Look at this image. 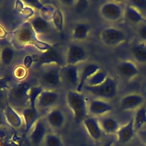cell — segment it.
Wrapping results in <instances>:
<instances>
[{"mask_svg":"<svg viewBox=\"0 0 146 146\" xmlns=\"http://www.w3.org/2000/svg\"><path fill=\"white\" fill-rule=\"evenodd\" d=\"M9 34L11 43L17 48H22L26 46H32L44 52L52 48V46L50 44L39 39L29 21L23 23Z\"/></svg>","mask_w":146,"mask_h":146,"instance_id":"6da1fadb","label":"cell"},{"mask_svg":"<svg viewBox=\"0 0 146 146\" xmlns=\"http://www.w3.org/2000/svg\"><path fill=\"white\" fill-rule=\"evenodd\" d=\"M66 103L76 123L82 122L87 116L88 107L83 94L76 90H68L66 95Z\"/></svg>","mask_w":146,"mask_h":146,"instance_id":"7a4b0ae2","label":"cell"},{"mask_svg":"<svg viewBox=\"0 0 146 146\" xmlns=\"http://www.w3.org/2000/svg\"><path fill=\"white\" fill-rule=\"evenodd\" d=\"M83 90L99 98L110 99L116 95L117 83L114 78L108 76L106 79L99 85L96 86L85 85Z\"/></svg>","mask_w":146,"mask_h":146,"instance_id":"3957f363","label":"cell"},{"mask_svg":"<svg viewBox=\"0 0 146 146\" xmlns=\"http://www.w3.org/2000/svg\"><path fill=\"white\" fill-rule=\"evenodd\" d=\"M34 61L37 66L40 67L45 64H55L62 67L66 64L61 54L53 47L42 52L39 55H33Z\"/></svg>","mask_w":146,"mask_h":146,"instance_id":"277c9868","label":"cell"},{"mask_svg":"<svg viewBox=\"0 0 146 146\" xmlns=\"http://www.w3.org/2000/svg\"><path fill=\"white\" fill-rule=\"evenodd\" d=\"M101 42L108 46H117L125 41L126 36L123 31L115 27L103 29L99 35Z\"/></svg>","mask_w":146,"mask_h":146,"instance_id":"5b68a950","label":"cell"},{"mask_svg":"<svg viewBox=\"0 0 146 146\" xmlns=\"http://www.w3.org/2000/svg\"><path fill=\"white\" fill-rule=\"evenodd\" d=\"M99 14L105 20L116 22L120 20L124 14V9L116 1H107L99 8Z\"/></svg>","mask_w":146,"mask_h":146,"instance_id":"8992f818","label":"cell"},{"mask_svg":"<svg viewBox=\"0 0 146 146\" xmlns=\"http://www.w3.org/2000/svg\"><path fill=\"white\" fill-rule=\"evenodd\" d=\"M60 67L54 66L44 70L40 76L41 84L46 90H53L58 87L62 82L60 74Z\"/></svg>","mask_w":146,"mask_h":146,"instance_id":"52a82bcc","label":"cell"},{"mask_svg":"<svg viewBox=\"0 0 146 146\" xmlns=\"http://www.w3.org/2000/svg\"><path fill=\"white\" fill-rule=\"evenodd\" d=\"M62 82L71 87V90H76L79 82V72L77 65L65 64L60 68Z\"/></svg>","mask_w":146,"mask_h":146,"instance_id":"ba28073f","label":"cell"},{"mask_svg":"<svg viewBox=\"0 0 146 146\" xmlns=\"http://www.w3.org/2000/svg\"><path fill=\"white\" fill-rule=\"evenodd\" d=\"M48 125L45 119L39 118L27 135L33 146H40L46 135L48 132Z\"/></svg>","mask_w":146,"mask_h":146,"instance_id":"9c48e42d","label":"cell"},{"mask_svg":"<svg viewBox=\"0 0 146 146\" xmlns=\"http://www.w3.org/2000/svg\"><path fill=\"white\" fill-rule=\"evenodd\" d=\"M31 86L26 82H22L17 84L11 90L10 98L13 104L19 106H25L29 102V93Z\"/></svg>","mask_w":146,"mask_h":146,"instance_id":"30bf717a","label":"cell"},{"mask_svg":"<svg viewBox=\"0 0 146 146\" xmlns=\"http://www.w3.org/2000/svg\"><path fill=\"white\" fill-rule=\"evenodd\" d=\"M87 58V54L84 48L76 44H71L67 47L65 60L67 64L77 65Z\"/></svg>","mask_w":146,"mask_h":146,"instance_id":"8fae6325","label":"cell"},{"mask_svg":"<svg viewBox=\"0 0 146 146\" xmlns=\"http://www.w3.org/2000/svg\"><path fill=\"white\" fill-rule=\"evenodd\" d=\"M45 120L48 127L58 130L64 127L66 122V117L61 109L55 107L47 112Z\"/></svg>","mask_w":146,"mask_h":146,"instance_id":"7c38bea8","label":"cell"},{"mask_svg":"<svg viewBox=\"0 0 146 146\" xmlns=\"http://www.w3.org/2000/svg\"><path fill=\"white\" fill-rule=\"evenodd\" d=\"M135 135L136 132L134 127L133 118L132 117L127 123L120 127L115 136L119 143L126 144L132 141Z\"/></svg>","mask_w":146,"mask_h":146,"instance_id":"4fadbf2b","label":"cell"},{"mask_svg":"<svg viewBox=\"0 0 146 146\" xmlns=\"http://www.w3.org/2000/svg\"><path fill=\"white\" fill-rule=\"evenodd\" d=\"M144 99L139 93H129L125 95L120 100V106L124 111L136 110L143 106Z\"/></svg>","mask_w":146,"mask_h":146,"instance_id":"5bb4252c","label":"cell"},{"mask_svg":"<svg viewBox=\"0 0 146 146\" xmlns=\"http://www.w3.org/2000/svg\"><path fill=\"white\" fill-rule=\"evenodd\" d=\"M83 126L89 136L95 141H99L102 137L103 131L98 119L95 116H87L82 121Z\"/></svg>","mask_w":146,"mask_h":146,"instance_id":"9a60e30c","label":"cell"},{"mask_svg":"<svg viewBox=\"0 0 146 146\" xmlns=\"http://www.w3.org/2000/svg\"><path fill=\"white\" fill-rule=\"evenodd\" d=\"M112 110V106L100 99L92 100L88 106V112L92 116L99 117Z\"/></svg>","mask_w":146,"mask_h":146,"instance_id":"2e32d148","label":"cell"},{"mask_svg":"<svg viewBox=\"0 0 146 146\" xmlns=\"http://www.w3.org/2000/svg\"><path fill=\"white\" fill-rule=\"evenodd\" d=\"M117 70L121 77L128 80L135 78L139 74V69L136 64L129 60L120 62L117 67Z\"/></svg>","mask_w":146,"mask_h":146,"instance_id":"e0dca14e","label":"cell"},{"mask_svg":"<svg viewBox=\"0 0 146 146\" xmlns=\"http://www.w3.org/2000/svg\"><path fill=\"white\" fill-rule=\"evenodd\" d=\"M58 98L59 95L55 91L50 90H43L37 100L36 104V108H49L56 103Z\"/></svg>","mask_w":146,"mask_h":146,"instance_id":"ac0fdd59","label":"cell"},{"mask_svg":"<svg viewBox=\"0 0 146 146\" xmlns=\"http://www.w3.org/2000/svg\"><path fill=\"white\" fill-rule=\"evenodd\" d=\"M28 21L38 36V35H46L51 33L50 23L40 15L33 16Z\"/></svg>","mask_w":146,"mask_h":146,"instance_id":"d6986e66","label":"cell"},{"mask_svg":"<svg viewBox=\"0 0 146 146\" xmlns=\"http://www.w3.org/2000/svg\"><path fill=\"white\" fill-rule=\"evenodd\" d=\"M22 116L25 125V133L27 135L39 119L37 109H33L29 106L25 107L22 109Z\"/></svg>","mask_w":146,"mask_h":146,"instance_id":"ffe728a7","label":"cell"},{"mask_svg":"<svg viewBox=\"0 0 146 146\" xmlns=\"http://www.w3.org/2000/svg\"><path fill=\"white\" fill-rule=\"evenodd\" d=\"M98 119L103 132L108 135H115L121 126L115 118L110 116L104 115Z\"/></svg>","mask_w":146,"mask_h":146,"instance_id":"44dd1931","label":"cell"},{"mask_svg":"<svg viewBox=\"0 0 146 146\" xmlns=\"http://www.w3.org/2000/svg\"><path fill=\"white\" fill-rule=\"evenodd\" d=\"M4 117L7 124L14 129L20 128L23 124V120L22 117L17 112L14 108L8 104L3 111Z\"/></svg>","mask_w":146,"mask_h":146,"instance_id":"7402d4cb","label":"cell"},{"mask_svg":"<svg viewBox=\"0 0 146 146\" xmlns=\"http://www.w3.org/2000/svg\"><path fill=\"white\" fill-rule=\"evenodd\" d=\"M100 68V67L95 63H90L86 65L79 73V84L76 91L82 92L87 80Z\"/></svg>","mask_w":146,"mask_h":146,"instance_id":"603a6c76","label":"cell"},{"mask_svg":"<svg viewBox=\"0 0 146 146\" xmlns=\"http://www.w3.org/2000/svg\"><path fill=\"white\" fill-rule=\"evenodd\" d=\"M90 26L86 22L78 23L75 25L72 31V38L75 40H83L89 34Z\"/></svg>","mask_w":146,"mask_h":146,"instance_id":"cb8c5ba5","label":"cell"},{"mask_svg":"<svg viewBox=\"0 0 146 146\" xmlns=\"http://www.w3.org/2000/svg\"><path fill=\"white\" fill-rule=\"evenodd\" d=\"M124 15L129 22L133 23H143L145 18L143 16L141 11L130 4L125 7Z\"/></svg>","mask_w":146,"mask_h":146,"instance_id":"d4e9b609","label":"cell"},{"mask_svg":"<svg viewBox=\"0 0 146 146\" xmlns=\"http://www.w3.org/2000/svg\"><path fill=\"white\" fill-rule=\"evenodd\" d=\"M133 58L139 63H146V42L140 40L136 43L132 48Z\"/></svg>","mask_w":146,"mask_h":146,"instance_id":"484cf974","label":"cell"},{"mask_svg":"<svg viewBox=\"0 0 146 146\" xmlns=\"http://www.w3.org/2000/svg\"><path fill=\"white\" fill-rule=\"evenodd\" d=\"M133 118L136 132L144 128L146 125V108L143 106L137 109Z\"/></svg>","mask_w":146,"mask_h":146,"instance_id":"4316f807","label":"cell"},{"mask_svg":"<svg viewBox=\"0 0 146 146\" xmlns=\"http://www.w3.org/2000/svg\"><path fill=\"white\" fill-rule=\"evenodd\" d=\"M40 146H64V141L59 134L54 132H48Z\"/></svg>","mask_w":146,"mask_h":146,"instance_id":"83f0119b","label":"cell"},{"mask_svg":"<svg viewBox=\"0 0 146 146\" xmlns=\"http://www.w3.org/2000/svg\"><path fill=\"white\" fill-rule=\"evenodd\" d=\"M43 88L41 86H31L29 93V107L33 109H37L36 104L37 100L43 90Z\"/></svg>","mask_w":146,"mask_h":146,"instance_id":"f1b7e54d","label":"cell"},{"mask_svg":"<svg viewBox=\"0 0 146 146\" xmlns=\"http://www.w3.org/2000/svg\"><path fill=\"white\" fill-rule=\"evenodd\" d=\"M107 76L108 75L106 71L99 69L87 80L86 85L89 86H96L99 85L106 79Z\"/></svg>","mask_w":146,"mask_h":146,"instance_id":"f546056e","label":"cell"},{"mask_svg":"<svg viewBox=\"0 0 146 146\" xmlns=\"http://www.w3.org/2000/svg\"><path fill=\"white\" fill-rule=\"evenodd\" d=\"M51 21L54 28L58 31L62 32L63 29L64 18L63 13L59 8L55 7Z\"/></svg>","mask_w":146,"mask_h":146,"instance_id":"4dcf8cb0","label":"cell"},{"mask_svg":"<svg viewBox=\"0 0 146 146\" xmlns=\"http://www.w3.org/2000/svg\"><path fill=\"white\" fill-rule=\"evenodd\" d=\"M14 55V50L9 46H3L1 51V60L4 66H9L11 63Z\"/></svg>","mask_w":146,"mask_h":146,"instance_id":"1f68e13d","label":"cell"},{"mask_svg":"<svg viewBox=\"0 0 146 146\" xmlns=\"http://www.w3.org/2000/svg\"><path fill=\"white\" fill-rule=\"evenodd\" d=\"M13 74L17 79H22L27 75V70L25 67L18 66L14 69Z\"/></svg>","mask_w":146,"mask_h":146,"instance_id":"d6a6232c","label":"cell"},{"mask_svg":"<svg viewBox=\"0 0 146 146\" xmlns=\"http://www.w3.org/2000/svg\"><path fill=\"white\" fill-rule=\"evenodd\" d=\"M130 3L140 11L146 10V0H132Z\"/></svg>","mask_w":146,"mask_h":146,"instance_id":"836d02e7","label":"cell"},{"mask_svg":"<svg viewBox=\"0 0 146 146\" xmlns=\"http://www.w3.org/2000/svg\"><path fill=\"white\" fill-rule=\"evenodd\" d=\"M74 6L77 12L82 13L87 8L88 2L87 1H75Z\"/></svg>","mask_w":146,"mask_h":146,"instance_id":"e575fe53","label":"cell"},{"mask_svg":"<svg viewBox=\"0 0 146 146\" xmlns=\"http://www.w3.org/2000/svg\"><path fill=\"white\" fill-rule=\"evenodd\" d=\"M23 2L25 3L26 4L33 7L38 10H39L40 11L44 7V5L42 4L39 1H36V0H27V1H24Z\"/></svg>","mask_w":146,"mask_h":146,"instance_id":"d590c367","label":"cell"},{"mask_svg":"<svg viewBox=\"0 0 146 146\" xmlns=\"http://www.w3.org/2000/svg\"><path fill=\"white\" fill-rule=\"evenodd\" d=\"M136 135L139 141L146 146V128H142L136 132Z\"/></svg>","mask_w":146,"mask_h":146,"instance_id":"8d00e7d4","label":"cell"},{"mask_svg":"<svg viewBox=\"0 0 146 146\" xmlns=\"http://www.w3.org/2000/svg\"><path fill=\"white\" fill-rule=\"evenodd\" d=\"M33 62H34V59H33V55H26L24 58V59H23V65H24V67L26 69L30 68Z\"/></svg>","mask_w":146,"mask_h":146,"instance_id":"74e56055","label":"cell"},{"mask_svg":"<svg viewBox=\"0 0 146 146\" xmlns=\"http://www.w3.org/2000/svg\"><path fill=\"white\" fill-rule=\"evenodd\" d=\"M139 35L140 36L141 40L146 42V25L142 23L139 30Z\"/></svg>","mask_w":146,"mask_h":146,"instance_id":"f35d334b","label":"cell"},{"mask_svg":"<svg viewBox=\"0 0 146 146\" xmlns=\"http://www.w3.org/2000/svg\"><path fill=\"white\" fill-rule=\"evenodd\" d=\"M115 143V140L113 139H110V140H107L101 146H112Z\"/></svg>","mask_w":146,"mask_h":146,"instance_id":"ab89813d","label":"cell"},{"mask_svg":"<svg viewBox=\"0 0 146 146\" xmlns=\"http://www.w3.org/2000/svg\"><path fill=\"white\" fill-rule=\"evenodd\" d=\"M143 23H145V25H146V18H144V21H143Z\"/></svg>","mask_w":146,"mask_h":146,"instance_id":"60d3db41","label":"cell"},{"mask_svg":"<svg viewBox=\"0 0 146 146\" xmlns=\"http://www.w3.org/2000/svg\"><path fill=\"white\" fill-rule=\"evenodd\" d=\"M145 93H146V87H145Z\"/></svg>","mask_w":146,"mask_h":146,"instance_id":"b9f144b4","label":"cell"}]
</instances>
